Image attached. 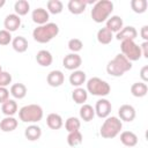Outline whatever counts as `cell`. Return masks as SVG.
<instances>
[{"label":"cell","instance_id":"cell-34","mask_svg":"<svg viewBox=\"0 0 148 148\" xmlns=\"http://www.w3.org/2000/svg\"><path fill=\"white\" fill-rule=\"evenodd\" d=\"M80 126H81V121L76 117H69L65 123V128L68 133L74 132V131H79Z\"/></svg>","mask_w":148,"mask_h":148},{"label":"cell","instance_id":"cell-1","mask_svg":"<svg viewBox=\"0 0 148 148\" xmlns=\"http://www.w3.org/2000/svg\"><path fill=\"white\" fill-rule=\"evenodd\" d=\"M132 69V62L125 58L121 53L117 54L112 60H110L106 65V72L111 76L119 77L123 76L126 72Z\"/></svg>","mask_w":148,"mask_h":148},{"label":"cell","instance_id":"cell-39","mask_svg":"<svg viewBox=\"0 0 148 148\" xmlns=\"http://www.w3.org/2000/svg\"><path fill=\"white\" fill-rule=\"evenodd\" d=\"M140 77L142 79V82H145V83L148 81V66L147 65L141 68V71H140Z\"/></svg>","mask_w":148,"mask_h":148},{"label":"cell","instance_id":"cell-40","mask_svg":"<svg viewBox=\"0 0 148 148\" xmlns=\"http://www.w3.org/2000/svg\"><path fill=\"white\" fill-rule=\"evenodd\" d=\"M140 50H141V54L145 58H148V42H143L140 45Z\"/></svg>","mask_w":148,"mask_h":148},{"label":"cell","instance_id":"cell-41","mask_svg":"<svg viewBox=\"0 0 148 148\" xmlns=\"http://www.w3.org/2000/svg\"><path fill=\"white\" fill-rule=\"evenodd\" d=\"M140 35H141V37L143 38L145 42H148V25H143V27L141 28Z\"/></svg>","mask_w":148,"mask_h":148},{"label":"cell","instance_id":"cell-31","mask_svg":"<svg viewBox=\"0 0 148 148\" xmlns=\"http://www.w3.org/2000/svg\"><path fill=\"white\" fill-rule=\"evenodd\" d=\"M82 141H83V136H82L80 131L69 132L68 135H67V143L71 147H76V146L81 145Z\"/></svg>","mask_w":148,"mask_h":148},{"label":"cell","instance_id":"cell-9","mask_svg":"<svg viewBox=\"0 0 148 148\" xmlns=\"http://www.w3.org/2000/svg\"><path fill=\"white\" fill-rule=\"evenodd\" d=\"M62 65L66 69L69 71H76L82 65V59L77 53H69L65 56L62 60Z\"/></svg>","mask_w":148,"mask_h":148},{"label":"cell","instance_id":"cell-29","mask_svg":"<svg viewBox=\"0 0 148 148\" xmlns=\"http://www.w3.org/2000/svg\"><path fill=\"white\" fill-rule=\"evenodd\" d=\"M112 38H113V35H112V32L108 29V28H101L98 31H97V40L101 43V44H104V45H106V44H110L111 43V40H112Z\"/></svg>","mask_w":148,"mask_h":148},{"label":"cell","instance_id":"cell-5","mask_svg":"<svg viewBox=\"0 0 148 148\" xmlns=\"http://www.w3.org/2000/svg\"><path fill=\"white\" fill-rule=\"evenodd\" d=\"M43 109L38 104H28L20 109L18 117L23 123H38L43 118Z\"/></svg>","mask_w":148,"mask_h":148},{"label":"cell","instance_id":"cell-17","mask_svg":"<svg viewBox=\"0 0 148 148\" xmlns=\"http://www.w3.org/2000/svg\"><path fill=\"white\" fill-rule=\"evenodd\" d=\"M36 61L38 62V65H40L43 67H49L53 61V57H52L50 51L40 50L36 54Z\"/></svg>","mask_w":148,"mask_h":148},{"label":"cell","instance_id":"cell-38","mask_svg":"<svg viewBox=\"0 0 148 148\" xmlns=\"http://www.w3.org/2000/svg\"><path fill=\"white\" fill-rule=\"evenodd\" d=\"M9 99V90L5 87H0V104H3Z\"/></svg>","mask_w":148,"mask_h":148},{"label":"cell","instance_id":"cell-36","mask_svg":"<svg viewBox=\"0 0 148 148\" xmlns=\"http://www.w3.org/2000/svg\"><path fill=\"white\" fill-rule=\"evenodd\" d=\"M12 42V35L9 31L2 29L0 30V45L5 46V45H8L9 43Z\"/></svg>","mask_w":148,"mask_h":148},{"label":"cell","instance_id":"cell-7","mask_svg":"<svg viewBox=\"0 0 148 148\" xmlns=\"http://www.w3.org/2000/svg\"><path fill=\"white\" fill-rule=\"evenodd\" d=\"M120 50L121 54L130 61H136L142 56L140 46L134 40H123L120 44Z\"/></svg>","mask_w":148,"mask_h":148},{"label":"cell","instance_id":"cell-8","mask_svg":"<svg viewBox=\"0 0 148 148\" xmlns=\"http://www.w3.org/2000/svg\"><path fill=\"white\" fill-rule=\"evenodd\" d=\"M95 114H97V117L99 118H108L111 113L112 110V105L111 102L106 98H101L96 102L95 104Z\"/></svg>","mask_w":148,"mask_h":148},{"label":"cell","instance_id":"cell-35","mask_svg":"<svg viewBox=\"0 0 148 148\" xmlns=\"http://www.w3.org/2000/svg\"><path fill=\"white\" fill-rule=\"evenodd\" d=\"M83 47V43L81 39L79 38H72L68 40V49L73 52V53H76L79 51H81Z\"/></svg>","mask_w":148,"mask_h":148},{"label":"cell","instance_id":"cell-2","mask_svg":"<svg viewBox=\"0 0 148 148\" xmlns=\"http://www.w3.org/2000/svg\"><path fill=\"white\" fill-rule=\"evenodd\" d=\"M59 34V27L56 23L47 22L46 24L38 25L32 31V37L37 43L45 44L52 40Z\"/></svg>","mask_w":148,"mask_h":148},{"label":"cell","instance_id":"cell-25","mask_svg":"<svg viewBox=\"0 0 148 148\" xmlns=\"http://www.w3.org/2000/svg\"><path fill=\"white\" fill-rule=\"evenodd\" d=\"M12 46L16 52L23 53L28 50V40L23 36H17L12 40Z\"/></svg>","mask_w":148,"mask_h":148},{"label":"cell","instance_id":"cell-33","mask_svg":"<svg viewBox=\"0 0 148 148\" xmlns=\"http://www.w3.org/2000/svg\"><path fill=\"white\" fill-rule=\"evenodd\" d=\"M148 2L147 0H132L131 1V8L136 14H142L147 10Z\"/></svg>","mask_w":148,"mask_h":148},{"label":"cell","instance_id":"cell-32","mask_svg":"<svg viewBox=\"0 0 148 148\" xmlns=\"http://www.w3.org/2000/svg\"><path fill=\"white\" fill-rule=\"evenodd\" d=\"M47 12L51 13V14H60L64 9V5L60 0H49L47 3Z\"/></svg>","mask_w":148,"mask_h":148},{"label":"cell","instance_id":"cell-16","mask_svg":"<svg viewBox=\"0 0 148 148\" xmlns=\"http://www.w3.org/2000/svg\"><path fill=\"white\" fill-rule=\"evenodd\" d=\"M86 7H87V1L83 0H69L67 3L68 10L74 15H79L83 13L86 10Z\"/></svg>","mask_w":148,"mask_h":148},{"label":"cell","instance_id":"cell-20","mask_svg":"<svg viewBox=\"0 0 148 148\" xmlns=\"http://www.w3.org/2000/svg\"><path fill=\"white\" fill-rule=\"evenodd\" d=\"M62 118L60 114L58 113H50L47 117H46V125L51 128V130H59L62 127Z\"/></svg>","mask_w":148,"mask_h":148},{"label":"cell","instance_id":"cell-13","mask_svg":"<svg viewBox=\"0 0 148 148\" xmlns=\"http://www.w3.org/2000/svg\"><path fill=\"white\" fill-rule=\"evenodd\" d=\"M46 81H47V84L51 86V87H60L64 81H65V75L61 71H58V69H54V71H51L49 74H47V77H46Z\"/></svg>","mask_w":148,"mask_h":148},{"label":"cell","instance_id":"cell-28","mask_svg":"<svg viewBox=\"0 0 148 148\" xmlns=\"http://www.w3.org/2000/svg\"><path fill=\"white\" fill-rule=\"evenodd\" d=\"M80 117L83 121H90L95 117V110L90 104H82L80 108Z\"/></svg>","mask_w":148,"mask_h":148},{"label":"cell","instance_id":"cell-15","mask_svg":"<svg viewBox=\"0 0 148 148\" xmlns=\"http://www.w3.org/2000/svg\"><path fill=\"white\" fill-rule=\"evenodd\" d=\"M124 27V22H123V18L118 15H113L111 17H109L106 20V25L105 28H108L112 34L113 32H119Z\"/></svg>","mask_w":148,"mask_h":148},{"label":"cell","instance_id":"cell-42","mask_svg":"<svg viewBox=\"0 0 148 148\" xmlns=\"http://www.w3.org/2000/svg\"><path fill=\"white\" fill-rule=\"evenodd\" d=\"M5 3H6V0H0V8H1V7H3V6H5Z\"/></svg>","mask_w":148,"mask_h":148},{"label":"cell","instance_id":"cell-11","mask_svg":"<svg viewBox=\"0 0 148 148\" xmlns=\"http://www.w3.org/2000/svg\"><path fill=\"white\" fill-rule=\"evenodd\" d=\"M138 36V31L132 25H127V27H123V29L117 32L116 38L118 40H134Z\"/></svg>","mask_w":148,"mask_h":148},{"label":"cell","instance_id":"cell-21","mask_svg":"<svg viewBox=\"0 0 148 148\" xmlns=\"http://www.w3.org/2000/svg\"><path fill=\"white\" fill-rule=\"evenodd\" d=\"M18 125L17 119L14 117H6L0 121V130L2 132H13Z\"/></svg>","mask_w":148,"mask_h":148},{"label":"cell","instance_id":"cell-43","mask_svg":"<svg viewBox=\"0 0 148 148\" xmlns=\"http://www.w3.org/2000/svg\"><path fill=\"white\" fill-rule=\"evenodd\" d=\"M0 72H2V67H1V65H0Z\"/></svg>","mask_w":148,"mask_h":148},{"label":"cell","instance_id":"cell-6","mask_svg":"<svg viewBox=\"0 0 148 148\" xmlns=\"http://www.w3.org/2000/svg\"><path fill=\"white\" fill-rule=\"evenodd\" d=\"M87 91L94 96L104 97V96H108L110 94L111 87L106 81L95 76V77H91L87 81Z\"/></svg>","mask_w":148,"mask_h":148},{"label":"cell","instance_id":"cell-22","mask_svg":"<svg viewBox=\"0 0 148 148\" xmlns=\"http://www.w3.org/2000/svg\"><path fill=\"white\" fill-rule=\"evenodd\" d=\"M24 135L29 141H36L42 136V128L37 125H30L25 128Z\"/></svg>","mask_w":148,"mask_h":148},{"label":"cell","instance_id":"cell-4","mask_svg":"<svg viewBox=\"0 0 148 148\" xmlns=\"http://www.w3.org/2000/svg\"><path fill=\"white\" fill-rule=\"evenodd\" d=\"M123 128V123L117 117H108L101 126L99 134L104 139H113L116 138Z\"/></svg>","mask_w":148,"mask_h":148},{"label":"cell","instance_id":"cell-14","mask_svg":"<svg viewBox=\"0 0 148 148\" xmlns=\"http://www.w3.org/2000/svg\"><path fill=\"white\" fill-rule=\"evenodd\" d=\"M31 18L35 23L39 24V25H43V24H46L49 18H50V14L46 9L44 8H36L32 10L31 13Z\"/></svg>","mask_w":148,"mask_h":148},{"label":"cell","instance_id":"cell-19","mask_svg":"<svg viewBox=\"0 0 148 148\" xmlns=\"http://www.w3.org/2000/svg\"><path fill=\"white\" fill-rule=\"evenodd\" d=\"M86 73L83 72V71H79V69H76V71H74L71 75H69V83L73 86V87H76V88H79V87H81L84 82H86Z\"/></svg>","mask_w":148,"mask_h":148},{"label":"cell","instance_id":"cell-37","mask_svg":"<svg viewBox=\"0 0 148 148\" xmlns=\"http://www.w3.org/2000/svg\"><path fill=\"white\" fill-rule=\"evenodd\" d=\"M10 82H12V75L6 71L0 72V87L6 88Z\"/></svg>","mask_w":148,"mask_h":148},{"label":"cell","instance_id":"cell-26","mask_svg":"<svg viewBox=\"0 0 148 148\" xmlns=\"http://www.w3.org/2000/svg\"><path fill=\"white\" fill-rule=\"evenodd\" d=\"M10 95L14 97V98H17V99H22L25 97L27 95V87L23 84V83H15L10 87V90H9Z\"/></svg>","mask_w":148,"mask_h":148},{"label":"cell","instance_id":"cell-23","mask_svg":"<svg viewBox=\"0 0 148 148\" xmlns=\"http://www.w3.org/2000/svg\"><path fill=\"white\" fill-rule=\"evenodd\" d=\"M131 92L134 97H143L148 92V86L145 82H135L131 86Z\"/></svg>","mask_w":148,"mask_h":148},{"label":"cell","instance_id":"cell-30","mask_svg":"<svg viewBox=\"0 0 148 148\" xmlns=\"http://www.w3.org/2000/svg\"><path fill=\"white\" fill-rule=\"evenodd\" d=\"M14 10L15 14L18 16H24L28 14V12L30 10V5L27 0H17L14 5Z\"/></svg>","mask_w":148,"mask_h":148},{"label":"cell","instance_id":"cell-3","mask_svg":"<svg viewBox=\"0 0 148 148\" xmlns=\"http://www.w3.org/2000/svg\"><path fill=\"white\" fill-rule=\"evenodd\" d=\"M112 10H113V2L112 1L99 0L94 5L90 15H91L92 21H95L96 23H102L110 17Z\"/></svg>","mask_w":148,"mask_h":148},{"label":"cell","instance_id":"cell-24","mask_svg":"<svg viewBox=\"0 0 148 148\" xmlns=\"http://www.w3.org/2000/svg\"><path fill=\"white\" fill-rule=\"evenodd\" d=\"M1 111L6 117H13L17 112V103L14 99H8L1 105Z\"/></svg>","mask_w":148,"mask_h":148},{"label":"cell","instance_id":"cell-12","mask_svg":"<svg viewBox=\"0 0 148 148\" xmlns=\"http://www.w3.org/2000/svg\"><path fill=\"white\" fill-rule=\"evenodd\" d=\"M21 25V18L18 15L16 14H9L6 16L5 21H3V27H5V30L9 31V32H13V31H16Z\"/></svg>","mask_w":148,"mask_h":148},{"label":"cell","instance_id":"cell-27","mask_svg":"<svg viewBox=\"0 0 148 148\" xmlns=\"http://www.w3.org/2000/svg\"><path fill=\"white\" fill-rule=\"evenodd\" d=\"M72 98L76 104H84V102L88 98V91L81 87L75 88L72 91Z\"/></svg>","mask_w":148,"mask_h":148},{"label":"cell","instance_id":"cell-10","mask_svg":"<svg viewBox=\"0 0 148 148\" xmlns=\"http://www.w3.org/2000/svg\"><path fill=\"white\" fill-rule=\"evenodd\" d=\"M135 109L130 105V104H124L119 108L118 110V116H119V119L123 120V121H133L134 118H135Z\"/></svg>","mask_w":148,"mask_h":148},{"label":"cell","instance_id":"cell-18","mask_svg":"<svg viewBox=\"0 0 148 148\" xmlns=\"http://www.w3.org/2000/svg\"><path fill=\"white\" fill-rule=\"evenodd\" d=\"M120 141H121V143L124 146L131 148V147L136 146V143H138V136H136L135 133H133L131 131H124L120 134Z\"/></svg>","mask_w":148,"mask_h":148}]
</instances>
